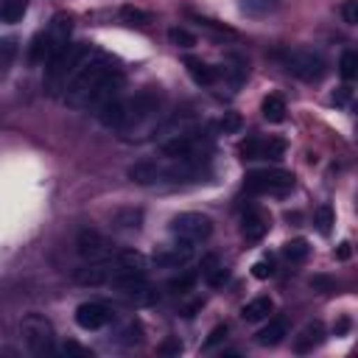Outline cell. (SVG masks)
Masks as SVG:
<instances>
[{"mask_svg": "<svg viewBox=\"0 0 358 358\" xmlns=\"http://www.w3.org/2000/svg\"><path fill=\"white\" fill-rule=\"evenodd\" d=\"M115 70H118V68L112 65V59L95 51V54L87 59V65H84V68L73 76V81L68 84V90H65V104L73 107V109H90V107H93V98H95V93H98V87H101Z\"/></svg>", "mask_w": 358, "mask_h": 358, "instance_id": "obj_1", "label": "cell"}, {"mask_svg": "<svg viewBox=\"0 0 358 358\" xmlns=\"http://www.w3.org/2000/svg\"><path fill=\"white\" fill-rule=\"evenodd\" d=\"M95 54L93 45H65L59 48L51 59H48V79H45V87L51 95H59L68 90V84L73 81V76L87 65V59Z\"/></svg>", "mask_w": 358, "mask_h": 358, "instance_id": "obj_2", "label": "cell"}, {"mask_svg": "<svg viewBox=\"0 0 358 358\" xmlns=\"http://www.w3.org/2000/svg\"><path fill=\"white\" fill-rule=\"evenodd\" d=\"M159 107H162V95H159L157 90H151V87L140 90L134 98L126 101V115H123V123H120L118 132L132 140L134 132H140V129H146V126L154 123Z\"/></svg>", "mask_w": 358, "mask_h": 358, "instance_id": "obj_3", "label": "cell"}, {"mask_svg": "<svg viewBox=\"0 0 358 358\" xmlns=\"http://www.w3.org/2000/svg\"><path fill=\"white\" fill-rule=\"evenodd\" d=\"M277 59L283 62V68L288 73H294L302 81H319L325 76V68H327L325 59L311 48H286L277 54Z\"/></svg>", "mask_w": 358, "mask_h": 358, "instance_id": "obj_4", "label": "cell"}, {"mask_svg": "<svg viewBox=\"0 0 358 358\" xmlns=\"http://www.w3.org/2000/svg\"><path fill=\"white\" fill-rule=\"evenodd\" d=\"M244 188L249 194H269L280 196L294 188V173L283 168H263V171H249L244 179Z\"/></svg>", "mask_w": 358, "mask_h": 358, "instance_id": "obj_5", "label": "cell"}, {"mask_svg": "<svg viewBox=\"0 0 358 358\" xmlns=\"http://www.w3.org/2000/svg\"><path fill=\"white\" fill-rule=\"evenodd\" d=\"M171 233L182 241L199 244V241H208L213 235V221L205 213H179L171 221Z\"/></svg>", "mask_w": 358, "mask_h": 358, "instance_id": "obj_6", "label": "cell"}, {"mask_svg": "<svg viewBox=\"0 0 358 358\" xmlns=\"http://www.w3.org/2000/svg\"><path fill=\"white\" fill-rule=\"evenodd\" d=\"M23 336H26V344L31 347V352L37 355H48L54 352V325L42 316V313H29L23 319Z\"/></svg>", "mask_w": 358, "mask_h": 358, "instance_id": "obj_7", "label": "cell"}, {"mask_svg": "<svg viewBox=\"0 0 358 358\" xmlns=\"http://www.w3.org/2000/svg\"><path fill=\"white\" fill-rule=\"evenodd\" d=\"M115 252H118V247H115L107 235H101V233H95V230H84V233L79 235V255H81L87 263H104V260H109Z\"/></svg>", "mask_w": 358, "mask_h": 358, "instance_id": "obj_8", "label": "cell"}, {"mask_svg": "<svg viewBox=\"0 0 358 358\" xmlns=\"http://www.w3.org/2000/svg\"><path fill=\"white\" fill-rule=\"evenodd\" d=\"M112 319H115V313H112V308H109L107 302L90 299V302H81V305L76 308V325L84 327V330H101V327H107Z\"/></svg>", "mask_w": 358, "mask_h": 358, "instance_id": "obj_9", "label": "cell"}, {"mask_svg": "<svg viewBox=\"0 0 358 358\" xmlns=\"http://www.w3.org/2000/svg\"><path fill=\"white\" fill-rule=\"evenodd\" d=\"M241 154L244 159H283L286 154V140L280 137H269V140H258V137H249L247 143H241Z\"/></svg>", "mask_w": 358, "mask_h": 358, "instance_id": "obj_10", "label": "cell"}, {"mask_svg": "<svg viewBox=\"0 0 358 358\" xmlns=\"http://www.w3.org/2000/svg\"><path fill=\"white\" fill-rule=\"evenodd\" d=\"M191 258H194V244H191V241H182V238H179V244H173V247H168V249L154 252V263H157V266H171V269L185 266Z\"/></svg>", "mask_w": 358, "mask_h": 358, "instance_id": "obj_11", "label": "cell"}, {"mask_svg": "<svg viewBox=\"0 0 358 358\" xmlns=\"http://www.w3.org/2000/svg\"><path fill=\"white\" fill-rule=\"evenodd\" d=\"M73 280H76L79 286H90V288L107 286V283H109V266H107V260H104V263H84L81 269L73 272Z\"/></svg>", "mask_w": 358, "mask_h": 358, "instance_id": "obj_12", "label": "cell"}, {"mask_svg": "<svg viewBox=\"0 0 358 358\" xmlns=\"http://www.w3.org/2000/svg\"><path fill=\"white\" fill-rule=\"evenodd\" d=\"M266 233H269V216L260 210H249L244 216V238L249 244H258V241H263Z\"/></svg>", "mask_w": 358, "mask_h": 358, "instance_id": "obj_13", "label": "cell"}, {"mask_svg": "<svg viewBox=\"0 0 358 358\" xmlns=\"http://www.w3.org/2000/svg\"><path fill=\"white\" fill-rule=\"evenodd\" d=\"M322 338H325L322 322H311V325H305V327L299 330V336L294 338V350H297V352H311L313 347L322 344Z\"/></svg>", "mask_w": 358, "mask_h": 358, "instance_id": "obj_14", "label": "cell"}, {"mask_svg": "<svg viewBox=\"0 0 358 358\" xmlns=\"http://www.w3.org/2000/svg\"><path fill=\"white\" fill-rule=\"evenodd\" d=\"M123 115H126V101L123 98H112V101L98 107V120L104 126H109V129H120Z\"/></svg>", "mask_w": 358, "mask_h": 358, "instance_id": "obj_15", "label": "cell"}, {"mask_svg": "<svg viewBox=\"0 0 358 358\" xmlns=\"http://www.w3.org/2000/svg\"><path fill=\"white\" fill-rule=\"evenodd\" d=\"M185 68H188V73H191V79L196 81V84H216L219 81V76H221V70L219 68H213V65H208V62H202V59H185Z\"/></svg>", "mask_w": 358, "mask_h": 358, "instance_id": "obj_16", "label": "cell"}, {"mask_svg": "<svg viewBox=\"0 0 358 358\" xmlns=\"http://www.w3.org/2000/svg\"><path fill=\"white\" fill-rule=\"evenodd\" d=\"M202 277L208 280V286H213V288H221V286L227 283L230 272L224 269V263H221L216 255H208V258L202 260Z\"/></svg>", "mask_w": 358, "mask_h": 358, "instance_id": "obj_17", "label": "cell"}, {"mask_svg": "<svg viewBox=\"0 0 358 358\" xmlns=\"http://www.w3.org/2000/svg\"><path fill=\"white\" fill-rule=\"evenodd\" d=\"M238 6H241V12H244L247 17L260 20V17L274 15V12L283 6V0H238Z\"/></svg>", "mask_w": 358, "mask_h": 358, "instance_id": "obj_18", "label": "cell"}, {"mask_svg": "<svg viewBox=\"0 0 358 358\" xmlns=\"http://www.w3.org/2000/svg\"><path fill=\"white\" fill-rule=\"evenodd\" d=\"M260 112H263V118L269 120V123H283L286 120V98L283 95H277V93H272V95H266L263 98V104H260Z\"/></svg>", "mask_w": 358, "mask_h": 358, "instance_id": "obj_19", "label": "cell"}, {"mask_svg": "<svg viewBox=\"0 0 358 358\" xmlns=\"http://www.w3.org/2000/svg\"><path fill=\"white\" fill-rule=\"evenodd\" d=\"M272 308H274V302H272L269 297H255L252 302L244 305L241 316H244L247 322H260V319H266V316L272 313Z\"/></svg>", "mask_w": 358, "mask_h": 358, "instance_id": "obj_20", "label": "cell"}, {"mask_svg": "<svg viewBox=\"0 0 358 358\" xmlns=\"http://www.w3.org/2000/svg\"><path fill=\"white\" fill-rule=\"evenodd\" d=\"M283 336H286V322L283 319H272L266 327H260L258 330V344H263V347H274V344H280L283 341Z\"/></svg>", "mask_w": 358, "mask_h": 358, "instance_id": "obj_21", "label": "cell"}, {"mask_svg": "<svg viewBox=\"0 0 358 358\" xmlns=\"http://www.w3.org/2000/svg\"><path fill=\"white\" fill-rule=\"evenodd\" d=\"M140 224H143V210H134V208L118 210L112 216V227L118 230H140Z\"/></svg>", "mask_w": 358, "mask_h": 358, "instance_id": "obj_22", "label": "cell"}, {"mask_svg": "<svg viewBox=\"0 0 358 358\" xmlns=\"http://www.w3.org/2000/svg\"><path fill=\"white\" fill-rule=\"evenodd\" d=\"M26 0H3L0 3V23H20L23 20V15H26Z\"/></svg>", "mask_w": 358, "mask_h": 358, "instance_id": "obj_23", "label": "cell"}, {"mask_svg": "<svg viewBox=\"0 0 358 358\" xmlns=\"http://www.w3.org/2000/svg\"><path fill=\"white\" fill-rule=\"evenodd\" d=\"M308 252H311V247H308L305 238H294V241H288V244L283 247V255H286L291 263H302V260L308 258Z\"/></svg>", "mask_w": 358, "mask_h": 358, "instance_id": "obj_24", "label": "cell"}, {"mask_svg": "<svg viewBox=\"0 0 358 358\" xmlns=\"http://www.w3.org/2000/svg\"><path fill=\"white\" fill-rule=\"evenodd\" d=\"M338 73H341L344 81H352V79H355V73H358V54H355V51H344V54H341Z\"/></svg>", "mask_w": 358, "mask_h": 358, "instance_id": "obj_25", "label": "cell"}, {"mask_svg": "<svg viewBox=\"0 0 358 358\" xmlns=\"http://www.w3.org/2000/svg\"><path fill=\"white\" fill-rule=\"evenodd\" d=\"M120 20L129 23V26H148L151 23V15L143 12V9H134V6H123L120 9Z\"/></svg>", "mask_w": 358, "mask_h": 358, "instance_id": "obj_26", "label": "cell"}, {"mask_svg": "<svg viewBox=\"0 0 358 358\" xmlns=\"http://www.w3.org/2000/svg\"><path fill=\"white\" fill-rule=\"evenodd\" d=\"M194 286H196V272H185V274H179V277H173V280L168 283V291H173V294H188Z\"/></svg>", "mask_w": 358, "mask_h": 358, "instance_id": "obj_27", "label": "cell"}, {"mask_svg": "<svg viewBox=\"0 0 358 358\" xmlns=\"http://www.w3.org/2000/svg\"><path fill=\"white\" fill-rule=\"evenodd\" d=\"M168 40H171V45H176V48H194V45H196V37H194L191 31H185V29H171V31H168Z\"/></svg>", "mask_w": 358, "mask_h": 358, "instance_id": "obj_28", "label": "cell"}, {"mask_svg": "<svg viewBox=\"0 0 358 358\" xmlns=\"http://www.w3.org/2000/svg\"><path fill=\"white\" fill-rule=\"evenodd\" d=\"M219 129H221L224 134H238V132L244 129V118H241L238 112H224V118H221Z\"/></svg>", "mask_w": 358, "mask_h": 358, "instance_id": "obj_29", "label": "cell"}, {"mask_svg": "<svg viewBox=\"0 0 358 358\" xmlns=\"http://www.w3.org/2000/svg\"><path fill=\"white\" fill-rule=\"evenodd\" d=\"M330 227H333V210H330L327 205H322V208L316 210V230H319L322 235H327Z\"/></svg>", "mask_w": 358, "mask_h": 358, "instance_id": "obj_30", "label": "cell"}, {"mask_svg": "<svg viewBox=\"0 0 358 358\" xmlns=\"http://www.w3.org/2000/svg\"><path fill=\"white\" fill-rule=\"evenodd\" d=\"M338 12H341V17H344L347 26H355L358 23V3H355V0H344Z\"/></svg>", "mask_w": 358, "mask_h": 358, "instance_id": "obj_31", "label": "cell"}, {"mask_svg": "<svg viewBox=\"0 0 358 358\" xmlns=\"http://www.w3.org/2000/svg\"><path fill=\"white\" fill-rule=\"evenodd\" d=\"M252 274H255L258 280H266V277H272V274H274V260H272V258H263V260H258V263L252 266Z\"/></svg>", "mask_w": 358, "mask_h": 358, "instance_id": "obj_32", "label": "cell"}, {"mask_svg": "<svg viewBox=\"0 0 358 358\" xmlns=\"http://www.w3.org/2000/svg\"><path fill=\"white\" fill-rule=\"evenodd\" d=\"M118 341H120V344H134V341H140V325L129 322L126 330H120V338H118Z\"/></svg>", "mask_w": 358, "mask_h": 358, "instance_id": "obj_33", "label": "cell"}, {"mask_svg": "<svg viewBox=\"0 0 358 358\" xmlns=\"http://www.w3.org/2000/svg\"><path fill=\"white\" fill-rule=\"evenodd\" d=\"M227 338V325H219V327H213L210 330V336H208V341H205V350H210V347H216L219 341H224Z\"/></svg>", "mask_w": 358, "mask_h": 358, "instance_id": "obj_34", "label": "cell"}, {"mask_svg": "<svg viewBox=\"0 0 358 358\" xmlns=\"http://www.w3.org/2000/svg\"><path fill=\"white\" fill-rule=\"evenodd\" d=\"M159 352L162 355H179V352H182V344H179L176 338H168V341L159 344Z\"/></svg>", "mask_w": 358, "mask_h": 358, "instance_id": "obj_35", "label": "cell"}, {"mask_svg": "<svg viewBox=\"0 0 358 358\" xmlns=\"http://www.w3.org/2000/svg\"><path fill=\"white\" fill-rule=\"evenodd\" d=\"M350 98H352V90H350V87H341L338 93H333V101H336L338 107H347V104H350Z\"/></svg>", "mask_w": 358, "mask_h": 358, "instance_id": "obj_36", "label": "cell"}, {"mask_svg": "<svg viewBox=\"0 0 358 358\" xmlns=\"http://www.w3.org/2000/svg\"><path fill=\"white\" fill-rule=\"evenodd\" d=\"M68 355H93L90 350H84V347H79L76 341H65V347H62Z\"/></svg>", "mask_w": 358, "mask_h": 358, "instance_id": "obj_37", "label": "cell"}, {"mask_svg": "<svg viewBox=\"0 0 358 358\" xmlns=\"http://www.w3.org/2000/svg\"><path fill=\"white\" fill-rule=\"evenodd\" d=\"M311 286L319 288V291H330V288H333V280H327V277H313Z\"/></svg>", "mask_w": 358, "mask_h": 358, "instance_id": "obj_38", "label": "cell"}, {"mask_svg": "<svg viewBox=\"0 0 358 358\" xmlns=\"http://www.w3.org/2000/svg\"><path fill=\"white\" fill-rule=\"evenodd\" d=\"M333 330H336V336H344V333L350 330V319H338V325H336Z\"/></svg>", "mask_w": 358, "mask_h": 358, "instance_id": "obj_39", "label": "cell"}, {"mask_svg": "<svg viewBox=\"0 0 358 358\" xmlns=\"http://www.w3.org/2000/svg\"><path fill=\"white\" fill-rule=\"evenodd\" d=\"M347 258H350V244L344 241V244L338 247V260H347Z\"/></svg>", "mask_w": 358, "mask_h": 358, "instance_id": "obj_40", "label": "cell"}]
</instances>
